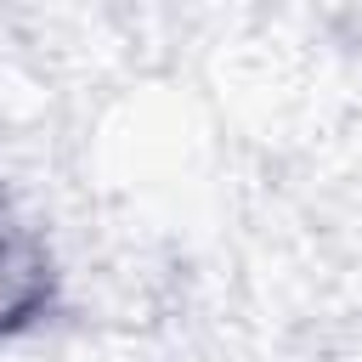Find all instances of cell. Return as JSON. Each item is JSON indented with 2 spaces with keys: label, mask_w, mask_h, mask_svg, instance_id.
<instances>
[{
  "label": "cell",
  "mask_w": 362,
  "mask_h": 362,
  "mask_svg": "<svg viewBox=\"0 0 362 362\" xmlns=\"http://www.w3.org/2000/svg\"><path fill=\"white\" fill-rule=\"evenodd\" d=\"M51 300V260L45 243L11 215V204L0 198V334L34 322V311Z\"/></svg>",
  "instance_id": "obj_1"
}]
</instances>
